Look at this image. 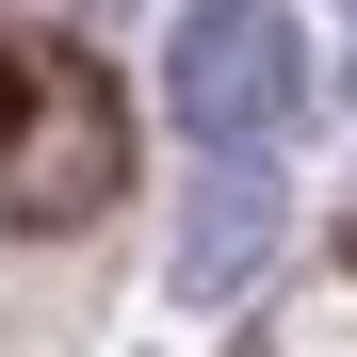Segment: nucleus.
<instances>
[{
  "label": "nucleus",
  "instance_id": "2",
  "mask_svg": "<svg viewBox=\"0 0 357 357\" xmlns=\"http://www.w3.org/2000/svg\"><path fill=\"white\" fill-rule=\"evenodd\" d=\"M162 98H178V130H195V146L260 162L292 114H309V33H292L276 0H195V17L162 33Z\"/></svg>",
  "mask_w": 357,
  "mask_h": 357
},
{
  "label": "nucleus",
  "instance_id": "3",
  "mask_svg": "<svg viewBox=\"0 0 357 357\" xmlns=\"http://www.w3.org/2000/svg\"><path fill=\"white\" fill-rule=\"evenodd\" d=\"M260 244H276V178H260V162L195 178V227H178V292H244V276H260Z\"/></svg>",
  "mask_w": 357,
  "mask_h": 357
},
{
  "label": "nucleus",
  "instance_id": "1",
  "mask_svg": "<svg viewBox=\"0 0 357 357\" xmlns=\"http://www.w3.org/2000/svg\"><path fill=\"white\" fill-rule=\"evenodd\" d=\"M130 178V114L82 49H0V227H82Z\"/></svg>",
  "mask_w": 357,
  "mask_h": 357
},
{
  "label": "nucleus",
  "instance_id": "4",
  "mask_svg": "<svg viewBox=\"0 0 357 357\" xmlns=\"http://www.w3.org/2000/svg\"><path fill=\"white\" fill-rule=\"evenodd\" d=\"M341 17H357V0H341Z\"/></svg>",
  "mask_w": 357,
  "mask_h": 357
}]
</instances>
